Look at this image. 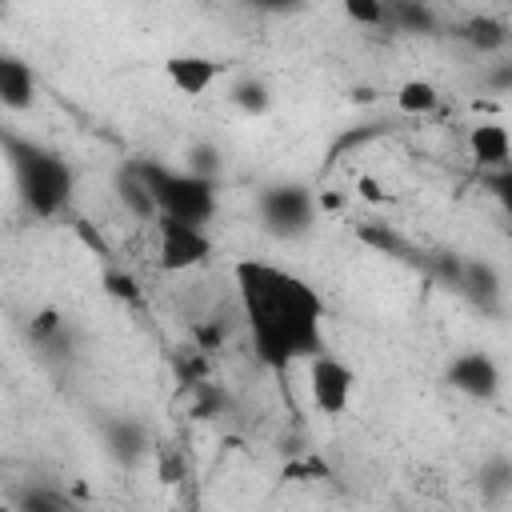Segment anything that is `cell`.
Returning a JSON list of instances; mask_svg holds the SVG:
<instances>
[{"instance_id":"6da1fadb","label":"cell","mask_w":512,"mask_h":512,"mask_svg":"<svg viewBox=\"0 0 512 512\" xmlns=\"http://www.w3.org/2000/svg\"><path fill=\"white\" fill-rule=\"evenodd\" d=\"M240 316L252 340V352L264 368L288 372L300 360L328 352L324 344V300L292 268L244 256L232 264Z\"/></svg>"},{"instance_id":"7a4b0ae2","label":"cell","mask_w":512,"mask_h":512,"mask_svg":"<svg viewBox=\"0 0 512 512\" xmlns=\"http://www.w3.org/2000/svg\"><path fill=\"white\" fill-rule=\"evenodd\" d=\"M4 152H8V164H12V176H16V188H20V200L32 216H56L68 196H72V168L68 160L48 148V144H36V140H24V136H0Z\"/></svg>"},{"instance_id":"3957f363","label":"cell","mask_w":512,"mask_h":512,"mask_svg":"<svg viewBox=\"0 0 512 512\" xmlns=\"http://www.w3.org/2000/svg\"><path fill=\"white\" fill-rule=\"evenodd\" d=\"M140 176V184L148 188L156 216L168 220H184V224H208L216 212V180H200L184 168H168V164H136L132 168Z\"/></svg>"},{"instance_id":"277c9868","label":"cell","mask_w":512,"mask_h":512,"mask_svg":"<svg viewBox=\"0 0 512 512\" xmlns=\"http://www.w3.org/2000/svg\"><path fill=\"white\" fill-rule=\"evenodd\" d=\"M256 220L276 240H300L316 224V196L304 184H268L256 196Z\"/></svg>"},{"instance_id":"5b68a950","label":"cell","mask_w":512,"mask_h":512,"mask_svg":"<svg viewBox=\"0 0 512 512\" xmlns=\"http://www.w3.org/2000/svg\"><path fill=\"white\" fill-rule=\"evenodd\" d=\"M152 228H156V248H152V256H156L160 272L180 276V272L204 268V264L212 260V236H208V228L184 224V220H168V216H156Z\"/></svg>"},{"instance_id":"8992f818","label":"cell","mask_w":512,"mask_h":512,"mask_svg":"<svg viewBox=\"0 0 512 512\" xmlns=\"http://www.w3.org/2000/svg\"><path fill=\"white\" fill-rule=\"evenodd\" d=\"M304 368H308V400H312V408L320 416H328V420L344 416L352 408V396H356V372L332 352H320V356L304 360Z\"/></svg>"},{"instance_id":"52a82bcc","label":"cell","mask_w":512,"mask_h":512,"mask_svg":"<svg viewBox=\"0 0 512 512\" xmlns=\"http://www.w3.org/2000/svg\"><path fill=\"white\" fill-rule=\"evenodd\" d=\"M444 384H448L452 392H460V396L484 404V400H496V396H500L504 376H500V364H496L488 352L468 348V352H456V356L448 360V368H444Z\"/></svg>"},{"instance_id":"ba28073f","label":"cell","mask_w":512,"mask_h":512,"mask_svg":"<svg viewBox=\"0 0 512 512\" xmlns=\"http://www.w3.org/2000/svg\"><path fill=\"white\" fill-rule=\"evenodd\" d=\"M456 292L476 304L484 316H500L504 312V276L492 260H460V276H456Z\"/></svg>"},{"instance_id":"9c48e42d","label":"cell","mask_w":512,"mask_h":512,"mask_svg":"<svg viewBox=\"0 0 512 512\" xmlns=\"http://www.w3.org/2000/svg\"><path fill=\"white\" fill-rule=\"evenodd\" d=\"M160 72H164V80L180 92V96H204L216 80H220V60H212V56H204V52H176V56H168L164 64H160Z\"/></svg>"},{"instance_id":"30bf717a","label":"cell","mask_w":512,"mask_h":512,"mask_svg":"<svg viewBox=\"0 0 512 512\" xmlns=\"http://www.w3.org/2000/svg\"><path fill=\"white\" fill-rule=\"evenodd\" d=\"M104 452L116 460V464H140L148 452H152V432L148 424H140L136 416H116L104 424Z\"/></svg>"},{"instance_id":"8fae6325","label":"cell","mask_w":512,"mask_h":512,"mask_svg":"<svg viewBox=\"0 0 512 512\" xmlns=\"http://www.w3.org/2000/svg\"><path fill=\"white\" fill-rule=\"evenodd\" d=\"M468 156L480 172H500L508 168V156H512V140H508V128L500 120H480L468 128Z\"/></svg>"},{"instance_id":"7c38bea8","label":"cell","mask_w":512,"mask_h":512,"mask_svg":"<svg viewBox=\"0 0 512 512\" xmlns=\"http://www.w3.org/2000/svg\"><path fill=\"white\" fill-rule=\"evenodd\" d=\"M36 104V72L28 60L0 52V108L8 112H28Z\"/></svg>"},{"instance_id":"4fadbf2b","label":"cell","mask_w":512,"mask_h":512,"mask_svg":"<svg viewBox=\"0 0 512 512\" xmlns=\"http://www.w3.org/2000/svg\"><path fill=\"white\" fill-rule=\"evenodd\" d=\"M460 40L480 52V56H492V52H504L508 48V20L504 16H492V12H472L464 24H460Z\"/></svg>"},{"instance_id":"5bb4252c","label":"cell","mask_w":512,"mask_h":512,"mask_svg":"<svg viewBox=\"0 0 512 512\" xmlns=\"http://www.w3.org/2000/svg\"><path fill=\"white\" fill-rule=\"evenodd\" d=\"M396 108L404 116H428V112L440 108V88L432 80H424V76H412V80H404L396 88Z\"/></svg>"},{"instance_id":"9a60e30c","label":"cell","mask_w":512,"mask_h":512,"mask_svg":"<svg viewBox=\"0 0 512 512\" xmlns=\"http://www.w3.org/2000/svg\"><path fill=\"white\" fill-rule=\"evenodd\" d=\"M388 24L400 32H436V12L428 4H412V0H396L388 4Z\"/></svg>"},{"instance_id":"2e32d148","label":"cell","mask_w":512,"mask_h":512,"mask_svg":"<svg viewBox=\"0 0 512 512\" xmlns=\"http://www.w3.org/2000/svg\"><path fill=\"white\" fill-rule=\"evenodd\" d=\"M508 488H512V464H508V456H492V460L480 468V492H484L488 500H504Z\"/></svg>"},{"instance_id":"e0dca14e","label":"cell","mask_w":512,"mask_h":512,"mask_svg":"<svg viewBox=\"0 0 512 512\" xmlns=\"http://www.w3.org/2000/svg\"><path fill=\"white\" fill-rule=\"evenodd\" d=\"M220 168H224V152H220L216 144L200 140V144L188 148V168H184V172H192V176H200V180H216Z\"/></svg>"},{"instance_id":"ac0fdd59","label":"cell","mask_w":512,"mask_h":512,"mask_svg":"<svg viewBox=\"0 0 512 512\" xmlns=\"http://www.w3.org/2000/svg\"><path fill=\"white\" fill-rule=\"evenodd\" d=\"M120 200L140 216V220H156V204H152V196H148V188L140 184V176L128 168L124 176H120Z\"/></svg>"},{"instance_id":"d6986e66","label":"cell","mask_w":512,"mask_h":512,"mask_svg":"<svg viewBox=\"0 0 512 512\" xmlns=\"http://www.w3.org/2000/svg\"><path fill=\"white\" fill-rule=\"evenodd\" d=\"M28 336H32L40 348L64 340V316H60L56 308H40V312L32 316V324H28Z\"/></svg>"},{"instance_id":"ffe728a7","label":"cell","mask_w":512,"mask_h":512,"mask_svg":"<svg viewBox=\"0 0 512 512\" xmlns=\"http://www.w3.org/2000/svg\"><path fill=\"white\" fill-rule=\"evenodd\" d=\"M16 512H68V500L52 488H24L16 496Z\"/></svg>"},{"instance_id":"44dd1931","label":"cell","mask_w":512,"mask_h":512,"mask_svg":"<svg viewBox=\"0 0 512 512\" xmlns=\"http://www.w3.org/2000/svg\"><path fill=\"white\" fill-rule=\"evenodd\" d=\"M232 104H236L240 112L256 116V112H264V108L272 104V96H268V88H264L260 80H240V84L232 88Z\"/></svg>"},{"instance_id":"7402d4cb","label":"cell","mask_w":512,"mask_h":512,"mask_svg":"<svg viewBox=\"0 0 512 512\" xmlns=\"http://www.w3.org/2000/svg\"><path fill=\"white\" fill-rule=\"evenodd\" d=\"M344 16L352 24H364V28H384L388 24V4H380V0H348Z\"/></svg>"},{"instance_id":"603a6c76","label":"cell","mask_w":512,"mask_h":512,"mask_svg":"<svg viewBox=\"0 0 512 512\" xmlns=\"http://www.w3.org/2000/svg\"><path fill=\"white\" fill-rule=\"evenodd\" d=\"M480 184L488 188V196L508 200V192H512V168H500V172H480Z\"/></svg>"},{"instance_id":"cb8c5ba5","label":"cell","mask_w":512,"mask_h":512,"mask_svg":"<svg viewBox=\"0 0 512 512\" xmlns=\"http://www.w3.org/2000/svg\"><path fill=\"white\" fill-rule=\"evenodd\" d=\"M488 84H492V92H508L512 88V64H496V72L488 76Z\"/></svg>"},{"instance_id":"d4e9b609","label":"cell","mask_w":512,"mask_h":512,"mask_svg":"<svg viewBox=\"0 0 512 512\" xmlns=\"http://www.w3.org/2000/svg\"><path fill=\"white\" fill-rule=\"evenodd\" d=\"M104 284H108V292H112V296H136L132 276H112V272H108V280H104Z\"/></svg>"},{"instance_id":"484cf974","label":"cell","mask_w":512,"mask_h":512,"mask_svg":"<svg viewBox=\"0 0 512 512\" xmlns=\"http://www.w3.org/2000/svg\"><path fill=\"white\" fill-rule=\"evenodd\" d=\"M352 100H356V104H372V100H376V92H372V88H356V92H352Z\"/></svg>"},{"instance_id":"4316f807","label":"cell","mask_w":512,"mask_h":512,"mask_svg":"<svg viewBox=\"0 0 512 512\" xmlns=\"http://www.w3.org/2000/svg\"><path fill=\"white\" fill-rule=\"evenodd\" d=\"M360 188H364V196H368V200H380V192H376V184H372V180H368V176H364V180H360Z\"/></svg>"},{"instance_id":"83f0119b","label":"cell","mask_w":512,"mask_h":512,"mask_svg":"<svg viewBox=\"0 0 512 512\" xmlns=\"http://www.w3.org/2000/svg\"><path fill=\"white\" fill-rule=\"evenodd\" d=\"M0 512H16V504L12 500H0Z\"/></svg>"}]
</instances>
